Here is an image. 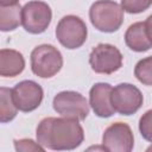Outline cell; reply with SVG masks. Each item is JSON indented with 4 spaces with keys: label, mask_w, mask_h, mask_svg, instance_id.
Here are the masks:
<instances>
[{
    "label": "cell",
    "mask_w": 152,
    "mask_h": 152,
    "mask_svg": "<svg viewBox=\"0 0 152 152\" xmlns=\"http://www.w3.org/2000/svg\"><path fill=\"white\" fill-rule=\"evenodd\" d=\"M84 139L78 120L71 118H45L37 127V142L50 150H74Z\"/></svg>",
    "instance_id": "obj_1"
},
{
    "label": "cell",
    "mask_w": 152,
    "mask_h": 152,
    "mask_svg": "<svg viewBox=\"0 0 152 152\" xmlns=\"http://www.w3.org/2000/svg\"><path fill=\"white\" fill-rule=\"evenodd\" d=\"M89 19L96 30L112 33L118 31L122 25L124 10L113 0H99L91 5Z\"/></svg>",
    "instance_id": "obj_2"
},
{
    "label": "cell",
    "mask_w": 152,
    "mask_h": 152,
    "mask_svg": "<svg viewBox=\"0 0 152 152\" xmlns=\"http://www.w3.org/2000/svg\"><path fill=\"white\" fill-rule=\"evenodd\" d=\"M63 66V57L57 48L50 44L36 46L31 52V69L42 78L55 76Z\"/></svg>",
    "instance_id": "obj_3"
},
{
    "label": "cell",
    "mask_w": 152,
    "mask_h": 152,
    "mask_svg": "<svg viewBox=\"0 0 152 152\" xmlns=\"http://www.w3.org/2000/svg\"><path fill=\"white\" fill-rule=\"evenodd\" d=\"M87 34L88 31L84 21L76 15L63 17L56 27L58 42L69 50L81 48L87 40Z\"/></svg>",
    "instance_id": "obj_4"
},
{
    "label": "cell",
    "mask_w": 152,
    "mask_h": 152,
    "mask_svg": "<svg viewBox=\"0 0 152 152\" xmlns=\"http://www.w3.org/2000/svg\"><path fill=\"white\" fill-rule=\"evenodd\" d=\"M52 12L50 6L39 0H33L21 8V25L28 33H43L50 25Z\"/></svg>",
    "instance_id": "obj_5"
},
{
    "label": "cell",
    "mask_w": 152,
    "mask_h": 152,
    "mask_svg": "<svg viewBox=\"0 0 152 152\" xmlns=\"http://www.w3.org/2000/svg\"><path fill=\"white\" fill-rule=\"evenodd\" d=\"M142 94L133 84L120 83L112 88L110 103L115 112L121 115H132L142 106Z\"/></svg>",
    "instance_id": "obj_6"
},
{
    "label": "cell",
    "mask_w": 152,
    "mask_h": 152,
    "mask_svg": "<svg viewBox=\"0 0 152 152\" xmlns=\"http://www.w3.org/2000/svg\"><path fill=\"white\" fill-rule=\"evenodd\" d=\"M89 64L95 72L110 75L122 66V55L114 45L101 43L91 50Z\"/></svg>",
    "instance_id": "obj_7"
},
{
    "label": "cell",
    "mask_w": 152,
    "mask_h": 152,
    "mask_svg": "<svg viewBox=\"0 0 152 152\" xmlns=\"http://www.w3.org/2000/svg\"><path fill=\"white\" fill-rule=\"evenodd\" d=\"M53 109L64 118L84 120L89 114L87 99L76 91H62L53 99Z\"/></svg>",
    "instance_id": "obj_8"
},
{
    "label": "cell",
    "mask_w": 152,
    "mask_h": 152,
    "mask_svg": "<svg viewBox=\"0 0 152 152\" xmlns=\"http://www.w3.org/2000/svg\"><path fill=\"white\" fill-rule=\"evenodd\" d=\"M102 145L106 151L110 152L132 151L134 146V137L131 127L125 122H113L103 133Z\"/></svg>",
    "instance_id": "obj_9"
},
{
    "label": "cell",
    "mask_w": 152,
    "mask_h": 152,
    "mask_svg": "<svg viewBox=\"0 0 152 152\" xmlns=\"http://www.w3.org/2000/svg\"><path fill=\"white\" fill-rule=\"evenodd\" d=\"M43 88L33 81H21L12 89V100L21 112H32L43 101Z\"/></svg>",
    "instance_id": "obj_10"
},
{
    "label": "cell",
    "mask_w": 152,
    "mask_h": 152,
    "mask_svg": "<svg viewBox=\"0 0 152 152\" xmlns=\"http://www.w3.org/2000/svg\"><path fill=\"white\" fill-rule=\"evenodd\" d=\"M151 19L150 15L145 21H138L132 24L126 33H125V42L126 45L137 52H144L151 49Z\"/></svg>",
    "instance_id": "obj_11"
},
{
    "label": "cell",
    "mask_w": 152,
    "mask_h": 152,
    "mask_svg": "<svg viewBox=\"0 0 152 152\" xmlns=\"http://www.w3.org/2000/svg\"><path fill=\"white\" fill-rule=\"evenodd\" d=\"M112 87L108 83H96L89 91V102L94 113L100 118H109L115 110L110 103Z\"/></svg>",
    "instance_id": "obj_12"
},
{
    "label": "cell",
    "mask_w": 152,
    "mask_h": 152,
    "mask_svg": "<svg viewBox=\"0 0 152 152\" xmlns=\"http://www.w3.org/2000/svg\"><path fill=\"white\" fill-rule=\"evenodd\" d=\"M25 68V59L23 55L12 49L0 50V76L15 77L23 72Z\"/></svg>",
    "instance_id": "obj_13"
},
{
    "label": "cell",
    "mask_w": 152,
    "mask_h": 152,
    "mask_svg": "<svg viewBox=\"0 0 152 152\" xmlns=\"http://www.w3.org/2000/svg\"><path fill=\"white\" fill-rule=\"evenodd\" d=\"M21 24L20 5L1 6L0 5V31L8 32L15 30Z\"/></svg>",
    "instance_id": "obj_14"
},
{
    "label": "cell",
    "mask_w": 152,
    "mask_h": 152,
    "mask_svg": "<svg viewBox=\"0 0 152 152\" xmlns=\"http://www.w3.org/2000/svg\"><path fill=\"white\" fill-rule=\"evenodd\" d=\"M18 114V108L12 100V89L0 87V122L12 121Z\"/></svg>",
    "instance_id": "obj_15"
},
{
    "label": "cell",
    "mask_w": 152,
    "mask_h": 152,
    "mask_svg": "<svg viewBox=\"0 0 152 152\" xmlns=\"http://www.w3.org/2000/svg\"><path fill=\"white\" fill-rule=\"evenodd\" d=\"M151 69H152V58L151 57H146V58L139 61L135 65V69H134L135 77L141 83H144L145 86H148V87L152 84Z\"/></svg>",
    "instance_id": "obj_16"
},
{
    "label": "cell",
    "mask_w": 152,
    "mask_h": 152,
    "mask_svg": "<svg viewBox=\"0 0 152 152\" xmlns=\"http://www.w3.org/2000/svg\"><path fill=\"white\" fill-rule=\"evenodd\" d=\"M152 0H121V8L128 13H141L151 6Z\"/></svg>",
    "instance_id": "obj_17"
},
{
    "label": "cell",
    "mask_w": 152,
    "mask_h": 152,
    "mask_svg": "<svg viewBox=\"0 0 152 152\" xmlns=\"http://www.w3.org/2000/svg\"><path fill=\"white\" fill-rule=\"evenodd\" d=\"M151 114L152 112L151 110H147L140 119V124H139V129H140V133L141 135L151 141L152 139V127H151Z\"/></svg>",
    "instance_id": "obj_18"
},
{
    "label": "cell",
    "mask_w": 152,
    "mask_h": 152,
    "mask_svg": "<svg viewBox=\"0 0 152 152\" xmlns=\"http://www.w3.org/2000/svg\"><path fill=\"white\" fill-rule=\"evenodd\" d=\"M14 146L17 151H44V147L40 146L38 142L36 144L31 139H20V140H14Z\"/></svg>",
    "instance_id": "obj_19"
},
{
    "label": "cell",
    "mask_w": 152,
    "mask_h": 152,
    "mask_svg": "<svg viewBox=\"0 0 152 152\" xmlns=\"http://www.w3.org/2000/svg\"><path fill=\"white\" fill-rule=\"evenodd\" d=\"M18 2L19 0H0L1 6H12V5H17Z\"/></svg>",
    "instance_id": "obj_20"
}]
</instances>
